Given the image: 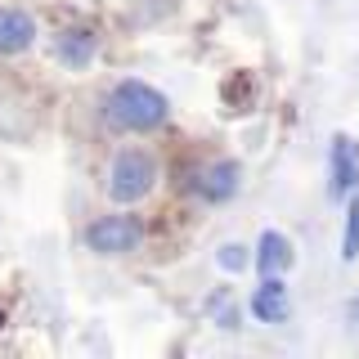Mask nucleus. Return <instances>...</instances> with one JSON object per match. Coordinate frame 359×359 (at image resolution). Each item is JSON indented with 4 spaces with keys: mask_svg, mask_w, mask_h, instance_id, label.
Returning <instances> with one entry per match:
<instances>
[{
    "mask_svg": "<svg viewBox=\"0 0 359 359\" xmlns=\"http://www.w3.org/2000/svg\"><path fill=\"white\" fill-rule=\"evenodd\" d=\"M104 112H108L112 126L135 130V135H149V130H157L166 117H171V104H166V95L157 86L126 76V81H117V86L108 90Z\"/></svg>",
    "mask_w": 359,
    "mask_h": 359,
    "instance_id": "1",
    "label": "nucleus"
},
{
    "mask_svg": "<svg viewBox=\"0 0 359 359\" xmlns=\"http://www.w3.org/2000/svg\"><path fill=\"white\" fill-rule=\"evenodd\" d=\"M157 184V157L144 153V149H121L108 166V198L130 207V202L149 198Z\"/></svg>",
    "mask_w": 359,
    "mask_h": 359,
    "instance_id": "2",
    "label": "nucleus"
},
{
    "mask_svg": "<svg viewBox=\"0 0 359 359\" xmlns=\"http://www.w3.org/2000/svg\"><path fill=\"white\" fill-rule=\"evenodd\" d=\"M144 243V220L140 216H99L86 224V247L99 256H130Z\"/></svg>",
    "mask_w": 359,
    "mask_h": 359,
    "instance_id": "3",
    "label": "nucleus"
},
{
    "mask_svg": "<svg viewBox=\"0 0 359 359\" xmlns=\"http://www.w3.org/2000/svg\"><path fill=\"white\" fill-rule=\"evenodd\" d=\"M359 189V140L346 130L332 135V149H328V194L337 202H346Z\"/></svg>",
    "mask_w": 359,
    "mask_h": 359,
    "instance_id": "4",
    "label": "nucleus"
},
{
    "mask_svg": "<svg viewBox=\"0 0 359 359\" xmlns=\"http://www.w3.org/2000/svg\"><path fill=\"white\" fill-rule=\"evenodd\" d=\"M32 45H36V18L18 5H0V59H14Z\"/></svg>",
    "mask_w": 359,
    "mask_h": 359,
    "instance_id": "5",
    "label": "nucleus"
},
{
    "mask_svg": "<svg viewBox=\"0 0 359 359\" xmlns=\"http://www.w3.org/2000/svg\"><path fill=\"white\" fill-rule=\"evenodd\" d=\"M194 189H198L207 202H229V198L243 189V166L233 162V157H220V162L202 166V175L194 180Z\"/></svg>",
    "mask_w": 359,
    "mask_h": 359,
    "instance_id": "6",
    "label": "nucleus"
},
{
    "mask_svg": "<svg viewBox=\"0 0 359 359\" xmlns=\"http://www.w3.org/2000/svg\"><path fill=\"white\" fill-rule=\"evenodd\" d=\"M252 314H256L261 323H287L292 297H287L283 274H261V287L252 292Z\"/></svg>",
    "mask_w": 359,
    "mask_h": 359,
    "instance_id": "7",
    "label": "nucleus"
},
{
    "mask_svg": "<svg viewBox=\"0 0 359 359\" xmlns=\"http://www.w3.org/2000/svg\"><path fill=\"white\" fill-rule=\"evenodd\" d=\"M54 54H59L63 67L81 72V67L95 63L99 41H95V32H86V27H67V32H59V36H54Z\"/></svg>",
    "mask_w": 359,
    "mask_h": 359,
    "instance_id": "8",
    "label": "nucleus"
},
{
    "mask_svg": "<svg viewBox=\"0 0 359 359\" xmlns=\"http://www.w3.org/2000/svg\"><path fill=\"white\" fill-rule=\"evenodd\" d=\"M256 269L261 274H287L292 261H297V252H292V243H287V233H278V229H265L261 238H256Z\"/></svg>",
    "mask_w": 359,
    "mask_h": 359,
    "instance_id": "9",
    "label": "nucleus"
},
{
    "mask_svg": "<svg viewBox=\"0 0 359 359\" xmlns=\"http://www.w3.org/2000/svg\"><path fill=\"white\" fill-rule=\"evenodd\" d=\"M341 261H359V189L346 198V229H341Z\"/></svg>",
    "mask_w": 359,
    "mask_h": 359,
    "instance_id": "10",
    "label": "nucleus"
},
{
    "mask_svg": "<svg viewBox=\"0 0 359 359\" xmlns=\"http://www.w3.org/2000/svg\"><path fill=\"white\" fill-rule=\"evenodd\" d=\"M216 265L229 269V274H238V269L247 265V247H243V243H224L220 252H216Z\"/></svg>",
    "mask_w": 359,
    "mask_h": 359,
    "instance_id": "11",
    "label": "nucleus"
}]
</instances>
